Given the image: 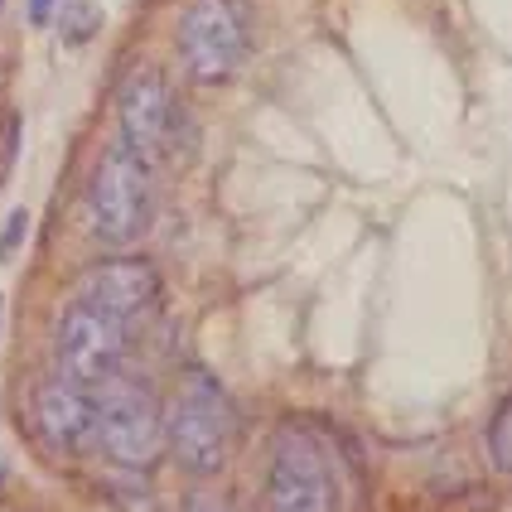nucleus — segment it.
Masks as SVG:
<instances>
[{"instance_id":"nucleus-1","label":"nucleus","mask_w":512,"mask_h":512,"mask_svg":"<svg viewBox=\"0 0 512 512\" xmlns=\"http://www.w3.org/2000/svg\"><path fill=\"white\" fill-rule=\"evenodd\" d=\"M232 435H237V411H232V397L223 392V382L208 368H189L179 377L170 401V426H165L170 455L189 474L213 479L232 455Z\"/></svg>"},{"instance_id":"nucleus-2","label":"nucleus","mask_w":512,"mask_h":512,"mask_svg":"<svg viewBox=\"0 0 512 512\" xmlns=\"http://www.w3.org/2000/svg\"><path fill=\"white\" fill-rule=\"evenodd\" d=\"M266 508L271 512H339L343 469L334 445L314 430H285L271 450L266 474Z\"/></svg>"},{"instance_id":"nucleus-3","label":"nucleus","mask_w":512,"mask_h":512,"mask_svg":"<svg viewBox=\"0 0 512 512\" xmlns=\"http://www.w3.org/2000/svg\"><path fill=\"white\" fill-rule=\"evenodd\" d=\"M87 218H92L97 237H107L116 247L141 242L145 228L155 223V165L116 141L92 170Z\"/></svg>"},{"instance_id":"nucleus-4","label":"nucleus","mask_w":512,"mask_h":512,"mask_svg":"<svg viewBox=\"0 0 512 512\" xmlns=\"http://www.w3.org/2000/svg\"><path fill=\"white\" fill-rule=\"evenodd\" d=\"M92 440L121 469H145L165 450V421L150 387L131 377H107L92 387Z\"/></svg>"},{"instance_id":"nucleus-5","label":"nucleus","mask_w":512,"mask_h":512,"mask_svg":"<svg viewBox=\"0 0 512 512\" xmlns=\"http://www.w3.org/2000/svg\"><path fill=\"white\" fill-rule=\"evenodd\" d=\"M252 54V20L242 0H189L179 10V58L189 78L218 87Z\"/></svg>"},{"instance_id":"nucleus-6","label":"nucleus","mask_w":512,"mask_h":512,"mask_svg":"<svg viewBox=\"0 0 512 512\" xmlns=\"http://www.w3.org/2000/svg\"><path fill=\"white\" fill-rule=\"evenodd\" d=\"M126 348H131V319H121V314L73 300L58 319V358L78 387H97V382L116 377L126 363Z\"/></svg>"},{"instance_id":"nucleus-7","label":"nucleus","mask_w":512,"mask_h":512,"mask_svg":"<svg viewBox=\"0 0 512 512\" xmlns=\"http://www.w3.org/2000/svg\"><path fill=\"white\" fill-rule=\"evenodd\" d=\"M116 116H121V145L155 165L174 136V97L165 78L155 68L131 73L121 83V97H116Z\"/></svg>"},{"instance_id":"nucleus-8","label":"nucleus","mask_w":512,"mask_h":512,"mask_svg":"<svg viewBox=\"0 0 512 512\" xmlns=\"http://www.w3.org/2000/svg\"><path fill=\"white\" fill-rule=\"evenodd\" d=\"M78 300H87V305H97L107 314H121V319H141L160 300V271L150 261H141V256L97 261L78 281Z\"/></svg>"},{"instance_id":"nucleus-9","label":"nucleus","mask_w":512,"mask_h":512,"mask_svg":"<svg viewBox=\"0 0 512 512\" xmlns=\"http://www.w3.org/2000/svg\"><path fill=\"white\" fill-rule=\"evenodd\" d=\"M34 426L58 450L87 445L92 440V387H78L73 377L68 382H44L34 392Z\"/></svg>"},{"instance_id":"nucleus-10","label":"nucleus","mask_w":512,"mask_h":512,"mask_svg":"<svg viewBox=\"0 0 512 512\" xmlns=\"http://www.w3.org/2000/svg\"><path fill=\"white\" fill-rule=\"evenodd\" d=\"M508 426H512V401H498V411H493V426H488V450H493V469H498V474H508V469H512Z\"/></svg>"},{"instance_id":"nucleus-11","label":"nucleus","mask_w":512,"mask_h":512,"mask_svg":"<svg viewBox=\"0 0 512 512\" xmlns=\"http://www.w3.org/2000/svg\"><path fill=\"white\" fill-rule=\"evenodd\" d=\"M97 25H102L97 5H92V0H73V5H68V25H63V39H68V44H83V39H92V34H97Z\"/></svg>"},{"instance_id":"nucleus-12","label":"nucleus","mask_w":512,"mask_h":512,"mask_svg":"<svg viewBox=\"0 0 512 512\" xmlns=\"http://www.w3.org/2000/svg\"><path fill=\"white\" fill-rule=\"evenodd\" d=\"M25 208H15V213H10V223H5V232H0V261H5V256L15 252V247H20V237H25Z\"/></svg>"},{"instance_id":"nucleus-13","label":"nucleus","mask_w":512,"mask_h":512,"mask_svg":"<svg viewBox=\"0 0 512 512\" xmlns=\"http://www.w3.org/2000/svg\"><path fill=\"white\" fill-rule=\"evenodd\" d=\"M54 5H58V0H29V20L44 29L49 20H54Z\"/></svg>"}]
</instances>
